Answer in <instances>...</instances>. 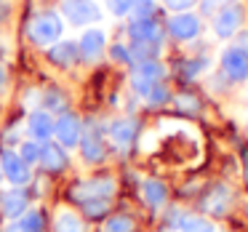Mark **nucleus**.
<instances>
[{
	"mask_svg": "<svg viewBox=\"0 0 248 232\" xmlns=\"http://www.w3.org/2000/svg\"><path fill=\"white\" fill-rule=\"evenodd\" d=\"M0 176H3V166H0Z\"/></svg>",
	"mask_w": 248,
	"mask_h": 232,
	"instance_id": "37",
	"label": "nucleus"
},
{
	"mask_svg": "<svg viewBox=\"0 0 248 232\" xmlns=\"http://www.w3.org/2000/svg\"><path fill=\"white\" fill-rule=\"evenodd\" d=\"M134 230H136V224L128 216H112V219H107L102 227V232H134Z\"/></svg>",
	"mask_w": 248,
	"mask_h": 232,
	"instance_id": "26",
	"label": "nucleus"
},
{
	"mask_svg": "<svg viewBox=\"0 0 248 232\" xmlns=\"http://www.w3.org/2000/svg\"><path fill=\"white\" fill-rule=\"evenodd\" d=\"M109 54H112V59H118V62H134L131 59V51L125 48V46H112Z\"/></svg>",
	"mask_w": 248,
	"mask_h": 232,
	"instance_id": "34",
	"label": "nucleus"
},
{
	"mask_svg": "<svg viewBox=\"0 0 248 232\" xmlns=\"http://www.w3.org/2000/svg\"><path fill=\"white\" fill-rule=\"evenodd\" d=\"M136 131H139V123H136L134 118L115 120V123L109 125V139H112L115 144L120 147V150H125V147H128L131 141L136 139Z\"/></svg>",
	"mask_w": 248,
	"mask_h": 232,
	"instance_id": "12",
	"label": "nucleus"
},
{
	"mask_svg": "<svg viewBox=\"0 0 248 232\" xmlns=\"http://www.w3.org/2000/svg\"><path fill=\"white\" fill-rule=\"evenodd\" d=\"M131 43H144V46H160L163 43V27L155 19H141V22H131L128 27Z\"/></svg>",
	"mask_w": 248,
	"mask_h": 232,
	"instance_id": "9",
	"label": "nucleus"
},
{
	"mask_svg": "<svg viewBox=\"0 0 248 232\" xmlns=\"http://www.w3.org/2000/svg\"><path fill=\"white\" fill-rule=\"evenodd\" d=\"M62 14L75 27H86V24H93L102 19V11L91 0H62Z\"/></svg>",
	"mask_w": 248,
	"mask_h": 232,
	"instance_id": "5",
	"label": "nucleus"
},
{
	"mask_svg": "<svg viewBox=\"0 0 248 232\" xmlns=\"http://www.w3.org/2000/svg\"><path fill=\"white\" fill-rule=\"evenodd\" d=\"M155 136H157V147L173 144V150L166 157L171 163H176V166H187V163H195L200 157V139L189 125L173 123V120H163L157 125ZM157 147H155V152H157Z\"/></svg>",
	"mask_w": 248,
	"mask_h": 232,
	"instance_id": "1",
	"label": "nucleus"
},
{
	"mask_svg": "<svg viewBox=\"0 0 248 232\" xmlns=\"http://www.w3.org/2000/svg\"><path fill=\"white\" fill-rule=\"evenodd\" d=\"M40 102L46 104V112H48V109H62V112H64L67 99H64V93H59V91H54V88H51V91L40 93Z\"/></svg>",
	"mask_w": 248,
	"mask_h": 232,
	"instance_id": "27",
	"label": "nucleus"
},
{
	"mask_svg": "<svg viewBox=\"0 0 248 232\" xmlns=\"http://www.w3.org/2000/svg\"><path fill=\"white\" fill-rule=\"evenodd\" d=\"M54 134H56V139H59L64 147L80 144V120H78L75 115L64 112L59 120H54Z\"/></svg>",
	"mask_w": 248,
	"mask_h": 232,
	"instance_id": "10",
	"label": "nucleus"
},
{
	"mask_svg": "<svg viewBox=\"0 0 248 232\" xmlns=\"http://www.w3.org/2000/svg\"><path fill=\"white\" fill-rule=\"evenodd\" d=\"M235 46H240V48L248 51V32H237L235 35Z\"/></svg>",
	"mask_w": 248,
	"mask_h": 232,
	"instance_id": "35",
	"label": "nucleus"
},
{
	"mask_svg": "<svg viewBox=\"0 0 248 232\" xmlns=\"http://www.w3.org/2000/svg\"><path fill=\"white\" fill-rule=\"evenodd\" d=\"M40 163H43V168H48V171H62V168L67 166V155L64 150H62L59 144H46L40 147Z\"/></svg>",
	"mask_w": 248,
	"mask_h": 232,
	"instance_id": "17",
	"label": "nucleus"
},
{
	"mask_svg": "<svg viewBox=\"0 0 248 232\" xmlns=\"http://www.w3.org/2000/svg\"><path fill=\"white\" fill-rule=\"evenodd\" d=\"M163 3H166V8H171L173 14H182V11H189L198 0H163Z\"/></svg>",
	"mask_w": 248,
	"mask_h": 232,
	"instance_id": "30",
	"label": "nucleus"
},
{
	"mask_svg": "<svg viewBox=\"0 0 248 232\" xmlns=\"http://www.w3.org/2000/svg\"><path fill=\"white\" fill-rule=\"evenodd\" d=\"M115 182L112 179H88V182L78 184L72 189V198L80 200V203H88V200H107L115 195Z\"/></svg>",
	"mask_w": 248,
	"mask_h": 232,
	"instance_id": "7",
	"label": "nucleus"
},
{
	"mask_svg": "<svg viewBox=\"0 0 248 232\" xmlns=\"http://www.w3.org/2000/svg\"><path fill=\"white\" fill-rule=\"evenodd\" d=\"M235 0H203V11L205 14H214V11H219V8H224V6H232Z\"/></svg>",
	"mask_w": 248,
	"mask_h": 232,
	"instance_id": "32",
	"label": "nucleus"
},
{
	"mask_svg": "<svg viewBox=\"0 0 248 232\" xmlns=\"http://www.w3.org/2000/svg\"><path fill=\"white\" fill-rule=\"evenodd\" d=\"M0 208H3V214L8 219L22 216L24 208H27V195H24V189H8V192H3L0 195Z\"/></svg>",
	"mask_w": 248,
	"mask_h": 232,
	"instance_id": "13",
	"label": "nucleus"
},
{
	"mask_svg": "<svg viewBox=\"0 0 248 232\" xmlns=\"http://www.w3.org/2000/svg\"><path fill=\"white\" fill-rule=\"evenodd\" d=\"M19 144H22V150H19V157H22L24 163H35L40 157V147L35 144V141H19Z\"/></svg>",
	"mask_w": 248,
	"mask_h": 232,
	"instance_id": "28",
	"label": "nucleus"
},
{
	"mask_svg": "<svg viewBox=\"0 0 248 232\" xmlns=\"http://www.w3.org/2000/svg\"><path fill=\"white\" fill-rule=\"evenodd\" d=\"M107 8H109L112 16H128L131 0H107Z\"/></svg>",
	"mask_w": 248,
	"mask_h": 232,
	"instance_id": "29",
	"label": "nucleus"
},
{
	"mask_svg": "<svg viewBox=\"0 0 248 232\" xmlns=\"http://www.w3.org/2000/svg\"><path fill=\"white\" fill-rule=\"evenodd\" d=\"M0 166H3V173L8 176V182L16 184V187H24V184L32 179V171H30V166L16 155V152H11V150H6L3 155H0Z\"/></svg>",
	"mask_w": 248,
	"mask_h": 232,
	"instance_id": "8",
	"label": "nucleus"
},
{
	"mask_svg": "<svg viewBox=\"0 0 248 232\" xmlns=\"http://www.w3.org/2000/svg\"><path fill=\"white\" fill-rule=\"evenodd\" d=\"M30 38L35 46H54L62 38V19L56 14L46 11L30 22Z\"/></svg>",
	"mask_w": 248,
	"mask_h": 232,
	"instance_id": "2",
	"label": "nucleus"
},
{
	"mask_svg": "<svg viewBox=\"0 0 248 232\" xmlns=\"http://www.w3.org/2000/svg\"><path fill=\"white\" fill-rule=\"evenodd\" d=\"M134 75H139V77H147V80H163V75H166V67H163L157 59L136 62V67H134Z\"/></svg>",
	"mask_w": 248,
	"mask_h": 232,
	"instance_id": "22",
	"label": "nucleus"
},
{
	"mask_svg": "<svg viewBox=\"0 0 248 232\" xmlns=\"http://www.w3.org/2000/svg\"><path fill=\"white\" fill-rule=\"evenodd\" d=\"M27 128H30V134H32L38 141H46L48 136H54V118H51L46 109H38V112L30 115Z\"/></svg>",
	"mask_w": 248,
	"mask_h": 232,
	"instance_id": "15",
	"label": "nucleus"
},
{
	"mask_svg": "<svg viewBox=\"0 0 248 232\" xmlns=\"http://www.w3.org/2000/svg\"><path fill=\"white\" fill-rule=\"evenodd\" d=\"M176 232H216V227L211 221L200 219V216H179L176 221Z\"/></svg>",
	"mask_w": 248,
	"mask_h": 232,
	"instance_id": "21",
	"label": "nucleus"
},
{
	"mask_svg": "<svg viewBox=\"0 0 248 232\" xmlns=\"http://www.w3.org/2000/svg\"><path fill=\"white\" fill-rule=\"evenodd\" d=\"M80 152H83V157H86V160H91V163H99V160L104 157L102 136H99V131L93 128V125H88L86 136H83V141H80Z\"/></svg>",
	"mask_w": 248,
	"mask_h": 232,
	"instance_id": "16",
	"label": "nucleus"
},
{
	"mask_svg": "<svg viewBox=\"0 0 248 232\" xmlns=\"http://www.w3.org/2000/svg\"><path fill=\"white\" fill-rule=\"evenodd\" d=\"M243 19H246V14H243V8L235 6V3L219 8L216 16H214V35L221 38V40L235 38V35L240 32V27H243Z\"/></svg>",
	"mask_w": 248,
	"mask_h": 232,
	"instance_id": "4",
	"label": "nucleus"
},
{
	"mask_svg": "<svg viewBox=\"0 0 248 232\" xmlns=\"http://www.w3.org/2000/svg\"><path fill=\"white\" fill-rule=\"evenodd\" d=\"M141 99H144L147 104H152V107H160V104H166L168 99H171V93H168V88L163 86V83H152V88Z\"/></svg>",
	"mask_w": 248,
	"mask_h": 232,
	"instance_id": "25",
	"label": "nucleus"
},
{
	"mask_svg": "<svg viewBox=\"0 0 248 232\" xmlns=\"http://www.w3.org/2000/svg\"><path fill=\"white\" fill-rule=\"evenodd\" d=\"M6 86V70H3V67H0V88Z\"/></svg>",
	"mask_w": 248,
	"mask_h": 232,
	"instance_id": "36",
	"label": "nucleus"
},
{
	"mask_svg": "<svg viewBox=\"0 0 248 232\" xmlns=\"http://www.w3.org/2000/svg\"><path fill=\"white\" fill-rule=\"evenodd\" d=\"M230 205V189L227 187H214V192L205 198V211L211 214H224Z\"/></svg>",
	"mask_w": 248,
	"mask_h": 232,
	"instance_id": "23",
	"label": "nucleus"
},
{
	"mask_svg": "<svg viewBox=\"0 0 248 232\" xmlns=\"http://www.w3.org/2000/svg\"><path fill=\"white\" fill-rule=\"evenodd\" d=\"M54 230L56 232H83V221H80L78 214L62 208L59 214H56V219H54Z\"/></svg>",
	"mask_w": 248,
	"mask_h": 232,
	"instance_id": "19",
	"label": "nucleus"
},
{
	"mask_svg": "<svg viewBox=\"0 0 248 232\" xmlns=\"http://www.w3.org/2000/svg\"><path fill=\"white\" fill-rule=\"evenodd\" d=\"M176 104H179L182 109H187V112H198V109H200L198 99H192V96H179V99H176Z\"/></svg>",
	"mask_w": 248,
	"mask_h": 232,
	"instance_id": "33",
	"label": "nucleus"
},
{
	"mask_svg": "<svg viewBox=\"0 0 248 232\" xmlns=\"http://www.w3.org/2000/svg\"><path fill=\"white\" fill-rule=\"evenodd\" d=\"M155 14H157V3H155V0H131V8H128L131 22L155 19Z\"/></svg>",
	"mask_w": 248,
	"mask_h": 232,
	"instance_id": "20",
	"label": "nucleus"
},
{
	"mask_svg": "<svg viewBox=\"0 0 248 232\" xmlns=\"http://www.w3.org/2000/svg\"><path fill=\"white\" fill-rule=\"evenodd\" d=\"M40 230H43V219H40V214H35V211H24V214L16 216V219H14L3 232H40Z\"/></svg>",
	"mask_w": 248,
	"mask_h": 232,
	"instance_id": "18",
	"label": "nucleus"
},
{
	"mask_svg": "<svg viewBox=\"0 0 248 232\" xmlns=\"http://www.w3.org/2000/svg\"><path fill=\"white\" fill-rule=\"evenodd\" d=\"M78 56H80V51H78V43H72V40L54 43L48 51V59L54 62L56 67H72L78 62Z\"/></svg>",
	"mask_w": 248,
	"mask_h": 232,
	"instance_id": "14",
	"label": "nucleus"
},
{
	"mask_svg": "<svg viewBox=\"0 0 248 232\" xmlns=\"http://www.w3.org/2000/svg\"><path fill=\"white\" fill-rule=\"evenodd\" d=\"M104 43H107V38H104L102 30H86V32L80 35L78 51H80V56L86 62H93V59H99V56L104 54Z\"/></svg>",
	"mask_w": 248,
	"mask_h": 232,
	"instance_id": "11",
	"label": "nucleus"
},
{
	"mask_svg": "<svg viewBox=\"0 0 248 232\" xmlns=\"http://www.w3.org/2000/svg\"><path fill=\"white\" fill-rule=\"evenodd\" d=\"M83 205H86L88 216H102L104 211H107V200H88V203H83Z\"/></svg>",
	"mask_w": 248,
	"mask_h": 232,
	"instance_id": "31",
	"label": "nucleus"
},
{
	"mask_svg": "<svg viewBox=\"0 0 248 232\" xmlns=\"http://www.w3.org/2000/svg\"><path fill=\"white\" fill-rule=\"evenodd\" d=\"M141 192H144V200L150 205H163L166 203V184L157 182V179H147L144 187H141Z\"/></svg>",
	"mask_w": 248,
	"mask_h": 232,
	"instance_id": "24",
	"label": "nucleus"
},
{
	"mask_svg": "<svg viewBox=\"0 0 248 232\" xmlns=\"http://www.w3.org/2000/svg\"><path fill=\"white\" fill-rule=\"evenodd\" d=\"M221 72H224L227 80L232 83H243L248 80V51L240 46H230V48L221 51Z\"/></svg>",
	"mask_w": 248,
	"mask_h": 232,
	"instance_id": "3",
	"label": "nucleus"
},
{
	"mask_svg": "<svg viewBox=\"0 0 248 232\" xmlns=\"http://www.w3.org/2000/svg\"><path fill=\"white\" fill-rule=\"evenodd\" d=\"M168 35L176 40H182V43H187V40H195L200 35V16L192 11H182V14H173L171 19H168Z\"/></svg>",
	"mask_w": 248,
	"mask_h": 232,
	"instance_id": "6",
	"label": "nucleus"
}]
</instances>
